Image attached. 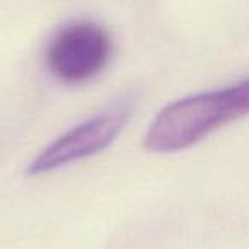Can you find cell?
<instances>
[{
  "instance_id": "7a4b0ae2",
  "label": "cell",
  "mask_w": 249,
  "mask_h": 249,
  "mask_svg": "<svg viewBox=\"0 0 249 249\" xmlns=\"http://www.w3.org/2000/svg\"><path fill=\"white\" fill-rule=\"evenodd\" d=\"M130 113L132 106L128 103H118L87 118L46 145L29 162L26 173L29 176H41L101 154L116 140Z\"/></svg>"
},
{
  "instance_id": "3957f363",
  "label": "cell",
  "mask_w": 249,
  "mask_h": 249,
  "mask_svg": "<svg viewBox=\"0 0 249 249\" xmlns=\"http://www.w3.org/2000/svg\"><path fill=\"white\" fill-rule=\"evenodd\" d=\"M113 43L104 28L90 21L63 26L46 48V63L56 79L80 84L99 75L109 63Z\"/></svg>"
},
{
  "instance_id": "6da1fadb",
  "label": "cell",
  "mask_w": 249,
  "mask_h": 249,
  "mask_svg": "<svg viewBox=\"0 0 249 249\" xmlns=\"http://www.w3.org/2000/svg\"><path fill=\"white\" fill-rule=\"evenodd\" d=\"M248 109L249 82L246 79L224 89L184 97L154 118L145 135V149L156 154L181 152L224 124L246 116Z\"/></svg>"
}]
</instances>
